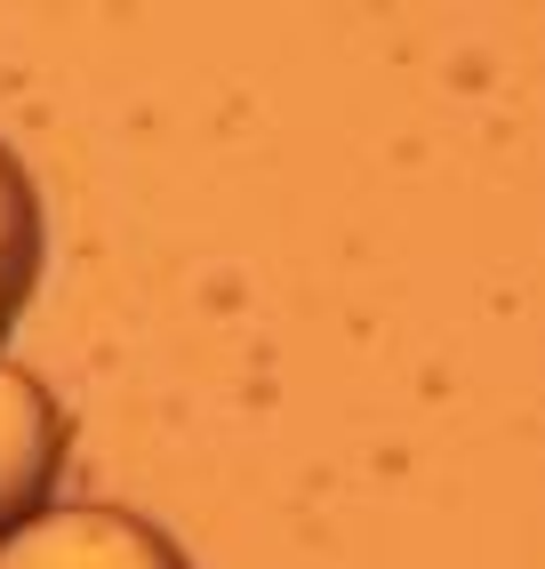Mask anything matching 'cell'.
<instances>
[{
  "label": "cell",
  "mask_w": 545,
  "mask_h": 569,
  "mask_svg": "<svg viewBox=\"0 0 545 569\" xmlns=\"http://www.w3.org/2000/svg\"><path fill=\"white\" fill-rule=\"evenodd\" d=\"M0 569H192L145 513L121 506H49L0 538Z\"/></svg>",
  "instance_id": "6da1fadb"
},
{
  "label": "cell",
  "mask_w": 545,
  "mask_h": 569,
  "mask_svg": "<svg viewBox=\"0 0 545 569\" xmlns=\"http://www.w3.org/2000/svg\"><path fill=\"white\" fill-rule=\"evenodd\" d=\"M65 473V409L32 369L0 361V538L49 513V489Z\"/></svg>",
  "instance_id": "7a4b0ae2"
},
{
  "label": "cell",
  "mask_w": 545,
  "mask_h": 569,
  "mask_svg": "<svg viewBox=\"0 0 545 569\" xmlns=\"http://www.w3.org/2000/svg\"><path fill=\"white\" fill-rule=\"evenodd\" d=\"M41 257H49V224H41V193H32L24 161L0 144V337L24 313L32 281H41Z\"/></svg>",
  "instance_id": "3957f363"
}]
</instances>
